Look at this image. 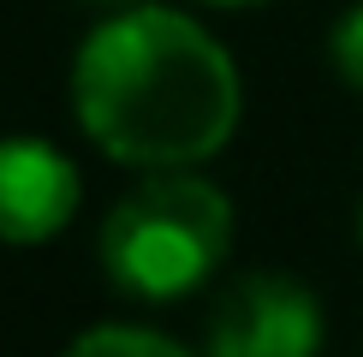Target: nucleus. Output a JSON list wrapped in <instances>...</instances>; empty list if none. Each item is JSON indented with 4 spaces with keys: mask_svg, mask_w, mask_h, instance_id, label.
Returning <instances> with one entry per match:
<instances>
[{
    "mask_svg": "<svg viewBox=\"0 0 363 357\" xmlns=\"http://www.w3.org/2000/svg\"><path fill=\"white\" fill-rule=\"evenodd\" d=\"M357 244H363V203H357Z\"/></svg>",
    "mask_w": 363,
    "mask_h": 357,
    "instance_id": "nucleus-8",
    "label": "nucleus"
},
{
    "mask_svg": "<svg viewBox=\"0 0 363 357\" xmlns=\"http://www.w3.org/2000/svg\"><path fill=\"white\" fill-rule=\"evenodd\" d=\"M233 250V203L191 167H161L125 191L101 220L96 256L125 298L173 304L220 274Z\"/></svg>",
    "mask_w": 363,
    "mask_h": 357,
    "instance_id": "nucleus-2",
    "label": "nucleus"
},
{
    "mask_svg": "<svg viewBox=\"0 0 363 357\" xmlns=\"http://www.w3.org/2000/svg\"><path fill=\"white\" fill-rule=\"evenodd\" d=\"M84 178L42 137H0V244H48L72 227Z\"/></svg>",
    "mask_w": 363,
    "mask_h": 357,
    "instance_id": "nucleus-4",
    "label": "nucleus"
},
{
    "mask_svg": "<svg viewBox=\"0 0 363 357\" xmlns=\"http://www.w3.org/2000/svg\"><path fill=\"white\" fill-rule=\"evenodd\" d=\"M60 357H191V351L173 346L167 334H149V327L113 322V327H89V334H78Z\"/></svg>",
    "mask_w": 363,
    "mask_h": 357,
    "instance_id": "nucleus-5",
    "label": "nucleus"
},
{
    "mask_svg": "<svg viewBox=\"0 0 363 357\" xmlns=\"http://www.w3.org/2000/svg\"><path fill=\"white\" fill-rule=\"evenodd\" d=\"M322 304L292 274H245L208 316V357H315Z\"/></svg>",
    "mask_w": 363,
    "mask_h": 357,
    "instance_id": "nucleus-3",
    "label": "nucleus"
},
{
    "mask_svg": "<svg viewBox=\"0 0 363 357\" xmlns=\"http://www.w3.org/2000/svg\"><path fill=\"white\" fill-rule=\"evenodd\" d=\"M101 6H131V0H101Z\"/></svg>",
    "mask_w": 363,
    "mask_h": 357,
    "instance_id": "nucleus-9",
    "label": "nucleus"
},
{
    "mask_svg": "<svg viewBox=\"0 0 363 357\" xmlns=\"http://www.w3.org/2000/svg\"><path fill=\"white\" fill-rule=\"evenodd\" d=\"M208 6H262V0H208Z\"/></svg>",
    "mask_w": 363,
    "mask_h": 357,
    "instance_id": "nucleus-7",
    "label": "nucleus"
},
{
    "mask_svg": "<svg viewBox=\"0 0 363 357\" xmlns=\"http://www.w3.org/2000/svg\"><path fill=\"white\" fill-rule=\"evenodd\" d=\"M72 113L125 167H196L220 155L245 113L233 54L191 12L113 6L72 60Z\"/></svg>",
    "mask_w": 363,
    "mask_h": 357,
    "instance_id": "nucleus-1",
    "label": "nucleus"
},
{
    "mask_svg": "<svg viewBox=\"0 0 363 357\" xmlns=\"http://www.w3.org/2000/svg\"><path fill=\"white\" fill-rule=\"evenodd\" d=\"M328 60H334V72L363 96V0H352L334 18V30H328Z\"/></svg>",
    "mask_w": 363,
    "mask_h": 357,
    "instance_id": "nucleus-6",
    "label": "nucleus"
}]
</instances>
